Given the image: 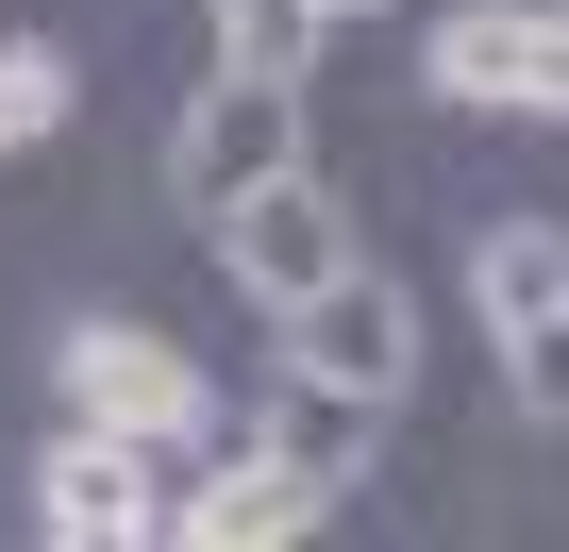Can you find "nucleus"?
Returning <instances> with one entry per match:
<instances>
[{"label":"nucleus","mask_w":569,"mask_h":552,"mask_svg":"<svg viewBox=\"0 0 569 552\" xmlns=\"http://www.w3.org/2000/svg\"><path fill=\"white\" fill-rule=\"evenodd\" d=\"M469 302H486L502 352H519L536 319H569V234H552V218H486V234H469Z\"/></svg>","instance_id":"obj_8"},{"label":"nucleus","mask_w":569,"mask_h":552,"mask_svg":"<svg viewBox=\"0 0 569 552\" xmlns=\"http://www.w3.org/2000/svg\"><path fill=\"white\" fill-rule=\"evenodd\" d=\"M319 18H386V0H319Z\"/></svg>","instance_id":"obj_13"},{"label":"nucleus","mask_w":569,"mask_h":552,"mask_svg":"<svg viewBox=\"0 0 569 552\" xmlns=\"http://www.w3.org/2000/svg\"><path fill=\"white\" fill-rule=\"evenodd\" d=\"M369 435H386V402H352V385H302V369H284V419H268V452H284V469L352 485V469H369Z\"/></svg>","instance_id":"obj_9"},{"label":"nucleus","mask_w":569,"mask_h":552,"mask_svg":"<svg viewBox=\"0 0 569 552\" xmlns=\"http://www.w3.org/2000/svg\"><path fill=\"white\" fill-rule=\"evenodd\" d=\"M268 335H284V369H302V385H352V402H402V385H419V302L386 285L369 251L336 268V285H302Z\"/></svg>","instance_id":"obj_3"},{"label":"nucleus","mask_w":569,"mask_h":552,"mask_svg":"<svg viewBox=\"0 0 569 552\" xmlns=\"http://www.w3.org/2000/svg\"><path fill=\"white\" fill-rule=\"evenodd\" d=\"M319 519H336V485H319V469H284L268 435H251L218 485H184V502H168V535H184V552H268V535H319Z\"/></svg>","instance_id":"obj_7"},{"label":"nucleus","mask_w":569,"mask_h":552,"mask_svg":"<svg viewBox=\"0 0 569 552\" xmlns=\"http://www.w3.org/2000/svg\"><path fill=\"white\" fill-rule=\"evenodd\" d=\"M51 369H68V419H84V435H134V452H184V435L218 419L201 352H168L151 319H84V335H68Z\"/></svg>","instance_id":"obj_2"},{"label":"nucleus","mask_w":569,"mask_h":552,"mask_svg":"<svg viewBox=\"0 0 569 552\" xmlns=\"http://www.w3.org/2000/svg\"><path fill=\"white\" fill-rule=\"evenodd\" d=\"M502 402H519L536 435H569V319H536V335L502 352Z\"/></svg>","instance_id":"obj_12"},{"label":"nucleus","mask_w":569,"mask_h":552,"mask_svg":"<svg viewBox=\"0 0 569 552\" xmlns=\"http://www.w3.org/2000/svg\"><path fill=\"white\" fill-rule=\"evenodd\" d=\"M34 535H51V552H134V535H168V485H151V452L68 419V435L34 452Z\"/></svg>","instance_id":"obj_6"},{"label":"nucleus","mask_w":569,"mask_h":552,"mask_svg":"<svg viewBox=\"0 0 569 552\" xmlns=\"http://www.w3.org/2000/svg\"><path fill=\"white\" fill-rule=\"evenodd\" d=\"M268 168H302V84L218 68V84L168 118V201H184V218H218V201H251Z\"/></svg>","instance_id":"obj_5"},{"label":"nucleus","mask_w":569,"mask_h":552,"mask_svg":"<svg viewBox=\"0 0 569 552\" xmlns=\"http://www.w3.org/2000/svg\"><path fill=\"white\" fill-rule=\"evenodd\" d=\"M51 118H68V51L51 34H0V151H34Z\"/></svg>","instance_id":"obj_11"},{"label":"nucleus","mask_w":569,"mask_h":552,"mask_svg":"<svg viewBox=\"0 0 569 552\" xmlns=\"http://www.w3.org/2000/svg\"><path fill=\"white\" fill-rule=\"evenodd\" d=\"M352 251H369V234L336 218V184H319V168H268L251 201H218V268H234V302H251V319H284L302 285H336Z\"/></svg>","instance_id":"obj_4"},{"label":"nucleus","mask_w":569,"mask_h":552,"mask_svg":"<svg viewBox=\"0 0 569 552\" xmlns=\"http://www.w3.org/2000/svg\"><path fill=\"white\" fill-rule=\"evenodd\" d=\"M419 84L469 118H569V0H452Z\"/></svg>","instance_id":"obj_1"},{"label":"nucleus","mask_w":569,"mask_h":552,"mask_svg":"<svg viewBox=\"0 0 569 552\" xmlns=\"http://www.w3.org/2000/svg\"><path fill=\"white\" fill-rule=\"evenodd\" d=\"M319 34H336L319 0H218V68H251V84H302Z\"/></svg>","instance_id":"obj_10"}]
</instances>
